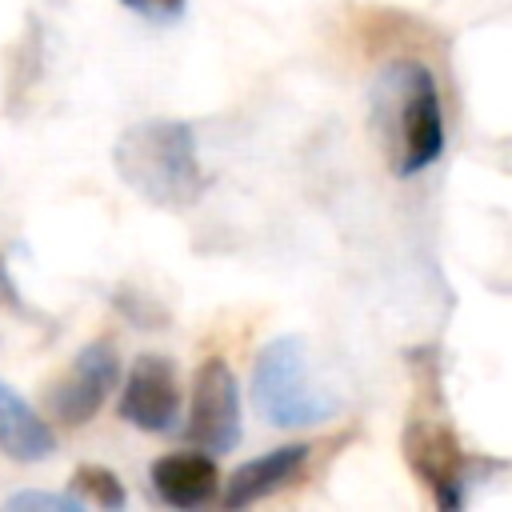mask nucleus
I'll use <instances>...</instances> for the list:
<instances>
[{"mask_svg":"<svg viewBox=\"0 0 512 512\" xmlns=\"http://www.w3.org/2000/svg\"><path fill=\"white\" fill-rule=\"evenodd\" d=\"M120 4L148 20H176L184 12V0H120Z\"/></svg>","mask_w":512,"mask_h":512,"instance_id":"ddd939ff","label":"nucleus"},{"mask_svg":"<svg viewBox=\"0 0 512 512\" xmlns=\"http://www.w3.org/2000/svg\"><path fill=\"white\" fill-rule=\"evenodd\" d=\"M252 404L272 428H308L336 412V396L316 384L300 336H276L256 352Z\"/></svg>","mask_w":512,"mask_h":512,"instance_id":"7ed1b4c3","label":"nucleus"},{"mask_svg":"<svg viewBox=\"0 0 512 512\" xmlns=\"http://www.w3.org/2000/svg\"><path fill=\"white\" fill-rule=\"evenodd\" d=\"M120 360H116V344L112 340H92L76 352V360L64 368V376L52 384L48 392V408L56 420L64 424H88L100 404L108 400L112 384H116Z\"/></svg>","mask_w":512,"mask_h":512,"instance_id":"0eeeda50","label":"nucleus"},{"mask_svg":"<svg viewBox=\"0 0 512 512\" xmlns=\"http://www.w3.org/2000/svg\"><path fill=\"white\" fill-rule=\"evenodd\" d=\"M72 492L80 500L96 504V508H124L128 504V492H124L120 476L108 472V468H100V464H80L72 472Z\"/></svg>","mask_w":512,"mask_h":512,"instance_id":"9b49d317","label":"nucleus"},{"mask_svg":"<svg viewBox=\"0 0 512 512\" xmlns=\"http://www.w3.org/2000/svg\"><path fill=\"white\" fill-rule=\"evenodd\" d=\"M52 448H56V432L48 428V420L0 380V452L20 464H36L52 456Z\"/></svg>","mask_w":512,"mask_h":512,"instance_id":"9d476101","label":"nucleus"},{"mask_svg":"<svg viewBox=\"0 0 512 512\" xmlns=\"http://www.w3.org/2000/svg\"><path fill=\"white\" fill-rule=\"evenodd\" d=\"M184 436L192 448L204 452H232L240 440V384L220 356H208L196 368Z\"/></svg>","mask_w":512,"mask_h":512,"instance_id":"39448f33","label":"nucleus"},{"mask_svg":"<svg viewBox=\"0 0 512 512\" xmlns=\"http://www.w3.org/2000/svg\"><path fill=\"white\" fill-rule=\"evenodd\" d=\"M308 456L312 448L308 444H280L248 464H240L232 476H228V488H224V508H248L272 492H280L284 484H292L304 468H308Z\"/></svg>","mask_w":512,"mask_h":512,"instance_id":"6e6552de","label":"nucleus"},{"mask_svg":"<svg viewBox=\"0 0 512 512\" xmlns=\"http://www.w3.org/2000/svg\"><path fill=\"white\" fill-rule=\"evenodd\" d=\"M372 116L396 176H420L444 152L440 84L428 64L396 60L372 84Z\"/></svg>","mask_w":512,"mask_h":512,"instance_id":"f257e3e1","label":"nucleus"},{"mask_svg":"<svg viewBox=\"0 0 512 512\" xmlns=\"http://www.w3.org/2000/svg\"><path fill=\"white\" fill-rule=\"evenodd\" d=\"M116 176L156 208H188L204 192L196 132L180 120H144L112 144Z\"/></svg>","mask_w":512,"mask_h":512,"instance_id":"f03ea898","label":"nucleus"},{"mask_svg":"<svg viewBox=\"0 0 512 512\" xmlns=\"http://www.w3.org/2000/svg\"><path fill=\"white\" fill-rule=\"evenodd\" d=\"M400 452L412 468V476L432 492L440 508H460L468 488V456L460 448V436L444 416L412 412L400 436Z\"/></svg>","mask_w":512,"mask_h":512,"instance_id":"20e7f679","label":"nucleus"},{"mask_svg":"<svg viewBox=\"0 0 512 512\" xmlns=\"http://www.w3.org/2000/svg\"><path fill=\"white\" fill-rule=\"evenodd\" d=\"M216 488H220V472L204 448L200 452H168L152 464V492L168 508H200L216 496Z\"/></svg>","mask_w":512,"mask_h":512,"instance_id":"1a4fd4ad","label":"nucleus"},{"mask_svg":"<svg viewBox=\"0 0 512 512\" xmlns=\"http://www.w3.org/2000/svg\"><path fill=\"white\" fill-rule=\"evenodd\" d=\"M120 420L140 428V432H172L176 416H180V380H176V364L160 352H144L132 360L124 388H120V404H116Z\"/></svg>","mask_w":512,"mask_h":512,"instance_id":"423d86ee","label":"nucleus"},{"mask_svg":"<svg viewBox=\"0 0 512 512\" xmlns=\"http://www.w3.org/2000/svg\"><path fill=\"white\" fill-rule=\"evenodd\" d=\"M4 512H84V500L76 496V492H36V488H28V492H12L8 500H4Z\"/></svg>","mask_w":512,"mask_h":512,"instance_id":"f8f14e48","label":"nucleus"}]
</instances>
